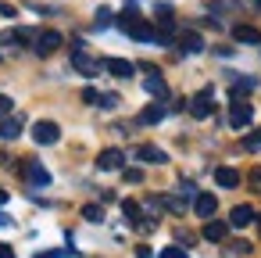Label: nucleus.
<instances>
[{
	"label": "nucleus",
	"instance_id": "obj_1",
	"mask_svg": "<svg viewBox=\"0 0 261 258\" xmlns=\"http://www.w3.org/2000/svg\"><path fill=\"white\" fill-rule=\"evenodd\" d=\"M115 22H118V29H122L125 36H133L136 43H154V40H158V29H154L150 22H143L136 11H122Z\"/></svg>",
	"mask_w": 261,
	"mask_h": 258
},
{
	"label": "nucleus",
	"instance_id": "obj_2",
	"mask_svg": "<svg viewBox=\"0 0 261 258\" xmlns=\"http://www.w3.org/2000/svg\"><path fill=\"white\" fill-rule=\"evenodd\" d=\"M250 122H254V104L243 101V97H232V104H229V126L232 129H247Z\"/></svg>",
	"mask_w": 261,
	"mask_h": 258
},
{
	"label": "nucleus",
	"instance_id": "obj_3",
	"mask_svg": "<svg viewBox=\"0 0 261 258\" xmlns=\"http://www.w3.org/2000/svg\"><path fill=\"white\" fill-rule=\"evenodd\" d=\"M143 72H147V79H143V90H147L150 97H158V101H168V83L161 79V72H158L154 65H147Z\"/></svg>",
	"mask_w": 261,
	"mask_h": 258
},
{
	"label": "nucleus",
	"instance_id": "obj_4",
	"mask_svg": "<svg viewBox=\"0 0 261 258\" xmlns=\"http://www.w3.org/2000/svg\"><path fill=\"white\" fill-rule=\"evenodd\" d=\"M33 140H36V144H43V147L58 144V140H61L58 122H47V119H43V122H36V126H33Z\"/></svg>",
	"mask_w": 261,
	"mask_h": 258
},
{
	"label": "nucleus",
	"instance_id": "obj_5",
	"mask_svg": "<svg viewBox=\"0 0 261 258\" xmlns=\"http://www.w3.org/2000/svg\"><path fill=\"white\" fill-rule=\"evenodd\" d=\"M33 43H36V54H43V58H47V54H54V51L61 47V33H54V29L36 33V40H33Z\"/></svg>",
	"mask_w": 261,
	"mask_h": 258
},
{
	"label": "nucleus",
	"instance_id": "obj_6",
	"mask_svg": "<svg viewBox=\"0 0 261 258\" xmlns=\"http://www.w3.org/2000/svg\"><path fill=\"white\" fill-rule=\"evenodd\" d=\"M72 65H75V72H79V76H86V79H90V76H97V72L104 68V65H100V61H93L86 51H75V54H72Z\"/></svg>",
	"mask_w": 261,
	"mask_h": 258
},
{
	"label": "nucleus",
	"instance_id": "obj_7",
	"mask_svg": "<svg viewBox=\"0 0 261 258\" xmlns=\"http://www.w3.org/2000/svg\"><path fill=\"white\" fill-rule=\"evenodd\" d=\"M125 165V154L118 151V147H108V151H100V158H97V169L100 172H115V169H122Z\"/></svg>",
	"mask_w": 261,
	"mask_h": 258
},
{
	"label": "nucleus",
	"instance_id": "obj_8",
	"mask_svg": "<svg viewBox=\"0 0 261 258\" xmlns=\"http://www.w3.org/2000/svg\"><path fill=\"white\" fill-rule=\"evenodd\" d=\"M22 172H25L29 186H50V172H47L36 158H33V161H25V169H22Z\"/></svg>",
	"mask_w": 261,
	"mask_h": 258
},
{
	"label": "nucleus",
	"instance_id": "obj_9",
	"mask_svg": "<svg viewBox=\"0 0 261 258\" xmlns=\"http://www.w3.org/2000/svg\"><path fill=\"white\" fill-rule=\"evenodd\" d=\"M136 158H140L143 165H165V161H168V154H165L161 147H154V144H140V147H136Z\"/></svg>",
	"mask_w": 261,
	"mask_h": 258
},
{
	"label": "nucleus",
	"instance_id": "obj_10",
	"mask_svg": "<svg viewBox=\"0 0 261 258\" xmlns=\"http://www.w3.org/2000/svg\"><path fill=\"white\" fill-rule=\"evenodd\" d=\"M215 111V104H211V90H204V93H197L193 101H190V115L193 119H207Z\"/></svg>",
	"mask_w": 261,
	"mask_h": 258
},
{
	"label": "nucleus",
	"instance_id": "obj_11",
	"mask_svg": "<svg viewBox=\"0 0 261 258\" xmlns=\"http://www.w3.org/2000/svg\"><path fill=\"white\" fill-rule=\"evenodd\" d=\"M193 212H197L200 219H211V215L218 212V201H215V194H197V197H193Z\"/></svg>",
	"mask_w": 261,
	"mask_h": 258
},
{
	"label": "nucleus",
	"instance_id": "obj_12",
	"mask_svg": "<svg viewBox=\"0 0 261 258\" xmlns=\"http://www.w3.org/2000/svg\"><path fill=\"white\" fill-rule=\"evenodd\" d=\"M232 40H236V43H247V47H261V29H254V26H236V29H232Z\"/></svg>",
	"mask_w": 261,
	"mask_h": 258
},
{
	"label": "nucleus",
	"instance_id": "obj_13",
	"mask_svg": "<svg viewBox=\"0 0 261 258\" xmlns=\"http://www.w3.org/2000/svg\"><path fill=\"white\" fill-rule=\"evenodd\" d=\"M22 136V119L15 115H4V119H0V140H18Z\"/></svg>",
	"mask_w": 261,
	"mask_h": 258
},
{
	"label": "nucleus",
	"instance_id": "obj_14",
	"mask_svg": "<svg viewBox=\"0 0 261 258\" xmlns=\"http://www.w3.org/2000/svg\"><path fill=\"white\" fill-rule=\"evenodd\" d=\"M111 76H118V79H129L133 76V61H125V58H108V61H100Z\"/></svg>",
	"mask_w": 261,
	"mask_h": 258
},
{
	"label": "nucleus",
	"instance_id": "obj_15",
	"mask_svg": "<svg viewBox=\"0 0 261 258\" xmlns=\"http://www.w3.org/2000/svg\"><path fill=\"white\" fill-rule=\"evenodd\" d=\"M250 222H254V208H250V204H236L232 215H229V226L243 229V226H250Z\"/></svg>",
	"mask_w": 261,
	"mask_h": 258
},
{
	"label": "nucleus",
	"instance_id": "obj_16",
	"mask_svg": "<svg viewBox=\"0 0 261 258\" xmlns=\"http://www.w3.org/2000/svg\"><path fill=\"white\" fill-rule=\"evenodd\" d=\"M225 233H229V222H218V219H207L204 222V240L218 244V240H225Z\"/></svg>",
	"mask_w": 261,
	"mask_h": 258
},
{
	"label": "nucleus",
	"instance_id": "obj_17",
	"mask_svg": "<svg viewBox=\"0 0 261 258\" xmlns=\"http://www.w3.org/2000/svg\"><path fill=\"white\" fill-rule=\"evenodd\" d=\"M161 119H165V104H147L140 111V126H158Z\"/></svg>",
	"mask_w": 261,
	"mask_h": 258
},
{
	"label": "nucleus",
	"instance_id": "obj_18",
	"mask_svg": "<svg viewBox=\"0 0 261 258\" xmlns=\"http://www.w3.org/2000/svg\"><path fill=\"white\" fill-rule=\"evenodd\" d=\"M215 183L232 190V186H240V172H236V169H229V165H222V169H215Z\"/></svg>",
	"mask_w": 261,
	"mask_h": 258
},
{
	"label": "nucleus",
	"instance_id": "obj_19",
	"mask_svg": "<svg viewBox=\"0 0 261 258\" xmlns=\"http://www.w3.org/2000/svg\"><path fill=\"white\" fill-rule=\"evenodd\" d=\"M179 47H182L186 54H200V51H204V40H200L197 33H182V36H179Z\"/></svg>",
	"mask_w": 261,
	"mask_h": 258
},
{
	"label": "nucleus",
	"instance_id": "obj_20",
	"mask_svg": "<svg viewBox=\"0 0 261 258\" xmlns=\"http://www.w3.org/2000/svg\"><path fill=\"white\" fill-rule=\"evenodd\" d=\"M83 219H86V222H104V208H100V204H86V208H83Z\"/></svg>",
	"mask_w": 261,
	"mask_h": 258
},
{
	"label": "nucleus",
	"instance_id": "obj_21",
	"mask_svg": "<svg viewBox=\"0 0 261 258\" xmlns=\"http://www.w3.org/2000/svg\"><path fill=\"white\" fill-rule=\"evenodd\" d=\"M122 212H125L129 222H140V204L136 201H122Z\"/></svg>",
	"mask_w": 261,
	"mask_h": 258
},
{
	"label": "nucleus",
	"instance_id": "obj_22",
	"mask_svg": "<svg viewBox=\"0 0 261 258\" xmlns=\"http://www.w3.org/2000/svg\"><path fill=\"white\" fill-rule=\"evenodd\" d=\"M108 26H111V11L100 8V11H97V29H108Z\"/></svg>",
	"mask_w": 261,
	"mask_h": 258
},
{
	"label": "nucleus",
	"instance_id": "obj_23",
	"mask_svg": "<svg viewBox=\"0 0 261 258\" xmlns=\"http://www.w3.org/2000/svg\"><path fill=\"white\" fill-rule=\"evenodd\" d=\"M11 108H15V101H11L8 93H0V119H4V115H11Z\"/></svg>",
	"mask_w": 261,
	"mask_h": 258
},
{
	"label": "nucleus",
	"instance_id": "obj_24",
	"mask_svg": "<svg viewBox=\"0 0 261 258\" xmlns=\"http://www.w3.org/2000/svg\"><path fill=\"white\" fill-rule=\"evenodd\" d=\"M161 258H190V254H186L182 247H175V244H172V247H165V251H161Z\"/></svg>",
	"mask_w": 261,
	"mask_h": 258
},
{
	"label": "nucleus",
	"instance_id": "obj_25",
	"mask_svg": "<svg viewBox=\"0 0 261 258\" xmlns=\"http://www.w3.org/2000/svg\"><path fill=\"white\" fill-rule=\"evenodd\" d=\"M97 104H100V108H115V104H118V93H100Z\"/></svg>",
	"mask_w": 261,
	"mask_h": 258
},
{
	"label": "nucleus",
	"instance_id": "obj_26",
	"mask_svg": "<svg viewBox=\"0 0 261 258\" xmlns=\"http://www.w3.org/2000/svg\"><path fill=\"white\" fill-rule=\"evenodd\" d=\"M83 101H86V104H97V101H100V93H97L93 86H86V90H83Z\"/></svg>",
	"mask_w": 261,
	"mask_h": 258
},
{
	"label": "nucleus",
	"instance_id": "obj_27",
	"mask_svg": "<svg viewBox=\"0 0 261 258\" xmlns=\"http://www.w3.org/2000/svg\"><path fill=\"white\" fill-rule=\"evenodd\" d=\"M125 179H129V183H140L143 172H140V169H125Z\"/></svg>",
	"mask_w": 261,
	"mask_h": 258
},
{
	"label": "nucleus",
	"instance_id": "obj_28",
	"mask_svg": "<svg viewBox=\"0 0 261 258\" xmlns=\"http://www.w3.org/2000/svg\"><path fill=\"white\" fill-rule=\"evenodd\" d=\"M247 147H250V151H257V147H261V133H254V136H247Z\"/></svg>",
	"mask_w": 261,
	"mask_h": 258
},
{
	"label": "nucleus",
	"instance_id": "obj_29",
	"mask_svg": "<svg viewBox=\"0 0 261 258\" xmlns=\"http://www.w3.org/2000/svg\"><path fill=\"white\" fill-rule=\"evenodd\" d=\"M0 15H4V18H15V8H11V4H4V0H0Z\"/></svg>",
	"mask_w": 261,
	"mask_h": 258
},
{
	"label": "nucleus",
	"instance_id": "obj_30",
	"mask_svg": "<svg viewBox=\"0 0 261 258\" xmlns=\"http://www.w3.org/2000/svg\"><path fill=\"white\" fill-rule=\"evenodd\" d=\"M33 258H61V251H40V254H33Z\"/></svg>",
	"mask_w": 261,
	"mask_h": 258
},
{
	"label": "nucleus",
	"instance_id": "obj_31",
	"mask_svg": "<svg viewBox=\"0 0 261 258\" xmlns=\"http://www.w3.org/2000/svg\"><path fill=\"white\" fill-rule=\"evenodd\" d=\"M0 258H15V251H11L8 244H0Z\"/></svg>",
	"mask_w": 261,
	"mask_h": 258
},
{
	"label": "nucleus",
	"instance_id": "obj_32",
	"mask_svg": "<svg viewBox=\"0 0 261 258\" xmlns=\"http://www.w3.org/2000/svg\"><path fill=\"white\" fill-rule=\"evenodd\" d=\"M250 183H254V186L261 190V169H257V172H250Z\"/></svg>",
	"mask_w": 261,
	"mask_h": 258
},
{
	"label": "nucleus",
	"instance_id": "obj_33",
	"mask_svg": "<svg viewBox=\"0 0 261 258\" xmlns=\"http://www.w3.org/2000/svg\"><path fill=\"white\" fill-rule=\"evenodd\" d=\"M136 254H140V258H154V254H150V247H136Z\"/></svg>",
	"mask_w": 261,
	"mask_h": 258
},
{
	"label": "nucleus",
	"instance_id": "obj_34",
	"mask_svg": "<svg viewBox=\"0 0 261 258\" xmlns=\"http://www.w3.org/2000/svg\"><path fill=\"white\" fill-rule=\"evenodd\" d=\"M0 204H8V190H0Z\"/></svg>",
	"mask_w": 261,
	"mask_h": 258
},
{
	"label": "nucleus",
	"instance_id": "obj_35",
	"mask_svg": "<svg viewBox=\"0 0 261 258\" xmlns=\"http://www.w3.org/2000/svg\"><path fill=\"white\" fill-rule=\"evenodd\" d=\"M257 8H261V0H257Z\"/></svg>",
	"mask_w": 261,
	"mask_h": 258
},
{
	"label": "nucleus",
	"instance_id": "obj_36",
	"mask_svg": "<svg viewBox=\"0 0 261 258\" xmlns=\"http://www.w3.org/2000/svg\"><path fill=\"white\" fill-rule=\"evenodd\" d=\"M257 222H261V219H257Z\"/></svg>",
	"mask_w": 261,
	"mask_h": 258
}]
</instances>
